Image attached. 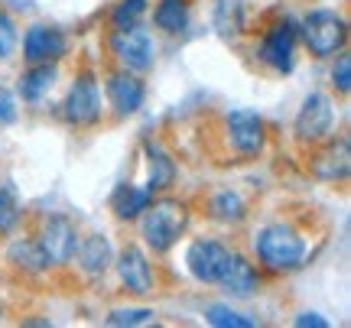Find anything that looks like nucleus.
<instances>
[{"mask_svg": "<svg viewBox=\"0 0 351 328\" xmlns=\"http://www.w3.org/2000/svg\"><path fill=\"white\" fill-rule=\"evenodd\" d=\"M117 270H121V279H124V286L130 292H137V296L150 292L153 270H150V264H147L143 251H137V247H127V251L121 253V260H117Z\"/></svg>", "mask_w": 351, "mask_h": 328, "instance_id": "obj_12", "label": "nucleus"}, {"mask_svg": "<svg viewBox=\"0 0 351 328\" xmlns=\"http://www.w3.org/2000/svg\"><path fill=\"white\" fill-rule=\"evenodd\" d=\"M254 247H257V257L263 264L283 273V270H296L306 257V244L302 238L287 225H267L263 231H257L254 238Z\"/></svg>", "mask_w": 351, "mask_h": 328, "instance_id": "obj_1", "label": "nucleus"}, {"mask_svg": "<svg viewBox=\"0 0 351 328\" xmlns=\"http://www.w3.org/2000/svg\"><path fill=\"white\" fill-rule=\"evenodd\" d=\"M296 325H313V328H326L328 322H326V318H319V316H309V312H306V316H300V318H296Z\"/></svg>", "mask_w": 351, "mask_h": 328, "instance_id": "obj_29", "label": "nucleus"}, {"mask_svg": "<svg viewBox=\"0 0 351 328\" xmlns=\"http://www.w3.org/2000/svg\"><path fill=\"white\" fill-rule=\"evenodd\" d=\"M101 114V98H98V85L91 75H82L72 85L69 98H65V117L72 124H95Z\"/></svg>", "mask_w": 351, "mask_h": 328, "instance_id": "obj_8", "label": "nucleus"}, {"mask_svg": "<svg viewBox=\"0 0 351 328\" xmlns=\"http://www.w3.org/2000/svg\"><path fill=\"white\" fill-rule=\"evenodd\" d=\"M114 55L130 68V72H147L153 65V55H156V46H153V36L143 29V26H121L114 29L111 36Z\"/></svg>", "mask_w": 351, "mask_h": 328, "instance_id": "obj_4", "label": "nucleus"}, {"mask_svg": "<svg viewBox=\"0 0 351 328\" xmlns=\"http://www.w3.org/2000/svg\"><path fill=\"white\" fill-rule=\"evenodd\" d=\"M231 296H251L257 290V270H254L241 253H231L228 257L225 270H221V279H218Z\"/></svg>", "mask_w": 351, "mask_h": 328, "instance_id": "obj_13", "label": "nucleus"}, {"mask_svg": "<svg viewBox=\"0 0 351 328\" xmlns=\"http://www.w3.org/2000/svg\"><path fill=\"white\" fill-rule=\"evenodd\" d=\"M153 20H156V26L166 29V33H182L189 23L186 0H163V3L156 7V13H153Z\"/></svg>", "mask_w": 351, "mask_h": 328, "instance_id": "obj_18", "label": "nucleus"}, {"mask_svg": "<svg viewBox=\"0 0 351 328\" xmlns=\"http://www.w3.org/2000/svg\"><path fill=\"white\" fill-rule=\"evenodd\" d=\"M13 7H16V10H29V7H33V0H13Z\"/></svg>", "mask_w": 351, "mask_h": 328, "instance_id": "obj_30", "label": "nucleus"}, {"mask_svg": "<svg viewBox=\"0 0 351 328\" xmlns=\"http://www.w3.org/2000/svg\"><path fill=\"white\" fill-rule=\"evenodd\" d=\"M228 137L241 153H257L263 147V121L254 111L228 114Z\"/></svg>", "mask_w": 351, "mask_h": 328, "instance_id": "obj_11", "label": "nucleus"}, {"mask_svg": "<svg viewBox=\"0 0 351 328\" xmlns=\"http://www.w3.org/2000/svg\"><path fill=\"white\" fill-rule=\"evenodd\" d=\"M147 156H150V186H147V189L150 192L169 189V182H173V176H176L173 160H169L160 147H153V143L147 147Z\"/></svg>", "mask_w": 351, "mask_h": 328, "instance_id": "obj_19", "label": "nucleus"}, {"mask_svg": "<svg viewBox=\"0 0 351 328\" xmlns=\"http://www.w3.org/2000/svg\"><path fill=\"white\" fill-rule=\"evenodd\" d=\"M143 212H147V215H143V240L160 253L169 251L189 225L186 205L176 202V199H160V202L147 205Z\"/></svg>", "mask_w": 351, "mask_h": 328, "instance_id": "obj_2", "label": "nucleus"}, {"mask_svg": "<svg viewBox=\"0 0 351 328\" xmlns=\"http://www.w3.org/2000/svg\"><path fill=\"white\" fill-rule=\"evenodd\" d=\"M10 260L16 266H26V270H33V273H39V270H46V257H43V251H39L36 240H16L10 247Z\"/></svg>", "mask_w": 351, "mask_h": 328, "instance_id": "obj_20", "label": "nucleus"}, {"mask_svg": "<svg viewBox=\"0 0 351 328\" xmlns=\"http://www.w3.org/2000/svg\"><path fill=\"white\" fill-rule=\"evenodd\" d=\"M205 318L218 328H251L254 325V318L241 316V312L228 309V305H208V309H205Z\"/></svg>", "mask_w": 351, "mask_h": 328, "instance_id": "obj_21", "label": "nucleus"}, {"mask_svg": "<svg viewBox=\"0 0 351 328\" xmlns=\"http://www.w3.org/2000/svg\"><path fill=\"white\" fill-rule=\"evenodd\" d=\"M108 94H111V104L117 108V114H134L143 104V81L127 72H117L108 81Z\"/></svg>", "mask_w": 351, "mask_h": 328, "instance_id": "obj_14", "label": "nucleus"}, {"mask_svg": "<svg viewBox=\"0 0 351 328\" xmlns=\"http://www.w3.org/2000/svg\"><path fill=\"white\" fill-rule=\"evenodd\" d=\"M332 78H335L339 91H348L351 88V59H348V55H339V62H335V72H332Z\"/></svg>", "mask_w": 351, "mask_h": 328, "instance_id": "obj_27", "label": "nucleus"}, {"mask_svg": "<svg viewBox=\"0 0 351 328\" xmlns=\"http://www.w3.org/2000/svg\"><path fill=\"white\" fill-rule=\"evenodd\" d=\"M150 318H153L150 309H117V312L108 316V325H143Z\"/></svg>", "mask_w": 351, "mask_h": 328, "instance_id": "obj_25", "label": "nucleus"}, {"mask_svg": "<svg viewBox=\"0 0 351 328\" xmlns=\"http://www.w3.org/2000/svg\"><path fill=\"white\" fill-rule=\"evenodd\" d=\"M332 121H335L332 101L326 94H309L300 117H296V134H300V140H322L332 130Z\"/></svg>", "mask_w": 351, "mask_h": 328, "instance_id": "obj_7", "label": "nucleus"}, {"mask_svg": "<svg viewBox=\"0 0 351 328\" xmlns=\"http://www.w3.org/2000/svg\"><path fill=\"white\" fill-rule=\"evenodd\" d=\"M75 253H78V264H82V270H85V273H91V277H101V273L111 266V244H108V238H101V234L85 238L75 247Z\"/></svg>", "mask_w": 351, "mask_h": 328, "instance_id": "obj_15", "label": "nucleus"}, {"mask_svg": "<svg viewBox=\"0 0 351 328\" xmlns=\"http://www.w3.org/2000/svg\"><path fill=\"white\" fill-rule=\"evenodd\" d=\"M302 36H306V46L313 49V55H332L345 46V36H348V26L339 13L332 10H313L302 23Z\"/></svg>", "mask_w": 351, "mask_h": 328, "instance_id": "obj_3", "label": "nucleus"}, {"mask_svg": "<svg viewBox=\"0 0 351 328\" xmlns=\"http://www.w3.org/2000/svg\"><path fill=\"white\" fill-rule=\"evenodd\" d=\"M16 121V101L7 88H0V124H13Z\"/></svg>", "mask_w": 351, "mask_h": 328, "instance_id": "obj_28", "label": "nucleus"}, {"mask_svg": "<svg viewBox=\"0 0 351 328\" xmlns=\"http://www.w3.org/2000/svg\"><path fill=\"white\" fill-rule=\"evenodd\" d=\"M212 212H215V218H221V221H238V218L244 215V202H241L234 192H221L212 202Z\"/></svg>", "mask_w": 351, "mask_h": 328, "instance_id": "obj_23", "label": "nucleus"}, {"mask_svg": "<svg viewBox=\"0 0 351 328\" xmlns=\"http://www.w3.org/2000/svg\"><path fill=\"white\" fill-rule=\"evenodd\" d=\"M228 257H231V251L221 247L218 240H195L186 253V264L195 279H202V283H218Z\"/></svg>", "mask_w": 351, "mask_h": 328, "instance_id": "obj_6", "label": "nucleus"}, {"mask_svg": "<svg viewBox=\"0 0 351 328\" xmlns=\"http://www.w3.org/2000/svg\"><path fill=\"white\" fill-rule=\"evenodd\" d=\"M20 215V205H16V195L10 189H0V234L10 231V225Z\"/></svg>", "mask_w": 351, "mask_h": 328, "instance_id": "obj_24", "label": "nucleus"}, {"mask_svg": "<svg viewBox=\"0 0 351 328\" xmlns=\"http://www.w3.org/2000/svg\"><path fill=\"white\" fill-rule=\"evenodd\" d=\"M23 52L29 62H56L65 52V36L52 26H29L23 36Z\"/></svg>", "mask_w": 351, "mask_h": 328, "instance_id": "obj_10", "label": "nucleus"}, {"mask_svg": "<svg viewBox=\"0 0 351 328\" xmlns=\"http://www.w3.org/2000/svg\"><path fill=\"white\" fill-rule=\"evenodd\" d=\"M52 81H56V65L33 62V68L20 78V94H23V101H39V98L52 88Z\"/></svg>", "mask_w": 351, "mask_h": 328, "instance_id": "obj_16", "label": "nucleus"}, {"mask_svg": "<svg viewBox=\"0 0 351 328\" xmlns=\"http://www.w3.org/2000/svg\"><path fill=\"white\" fill-rule=\"evenodd\" d=\"M147 10V0H121L117 7H114V29H121V26H134L143 16Z\"/></svg>", "mask_w": 351, "mask_h": 328, "instance_id": "obj_22", "label": "nucleus"}, {"mask_svg": "<svg viewBox=\"0 0 351 328\" xmlns=\"http://www.w3.org/2000/svg\"><path fill=\"white\" fill-rule=\"evenodd\" d=\"M16 46V29H13L10 16L7 13H0V59H7Z\"/></svg>", "mask_w": 351, "mask_h": 328, "instance_id": "obj_26", "label": "nucleus"}, {"mask_svg": "<svg viewBox=\"0 0 351 328\" xmlns=\"http://www.w3.org/2000/svg\"><path fill=\"white\" fill-rule=\"evenodd\" d=\"M39 251L46 257V264H69L75 257V247H78V234H75V225L69 218H49L43 225V234L36 238Z\"/></svg>", "mask_w": 351, "mask_h": 328, "instance_id": "obj_5", "label": "nucleus"}, {"mask_svg": "<svg viewBox=\"0 0 351 328\" xmlns=\"http://www.w3.org/2000/svg\"><path fill=\"white\" fill-rule=\"evenodd\" d=\"M293 46H296V29L293 23H276L261 42V59L267 65H274L280 72H289L293 68Z\"/></svg>", "mask_w": 351, "mask_h": 328, "instance_id": "obj_9", "label": "nucleus"}, {"mask_svg": "<svg viewBox=\"0 0 351 328\" xmlns=\"http://www.w3.org/2000/svg\"><path fill=\"white\" fill-rule=\"evenodd\" d=\"M150 189H137V186H121V189L114 192V212H117V218H137L147 205H150Z\"/></svg>", "mask_w": 351, "mask_h": 328, "instance_id": "obj_17", "label": "nucleus"}]
</instances>
